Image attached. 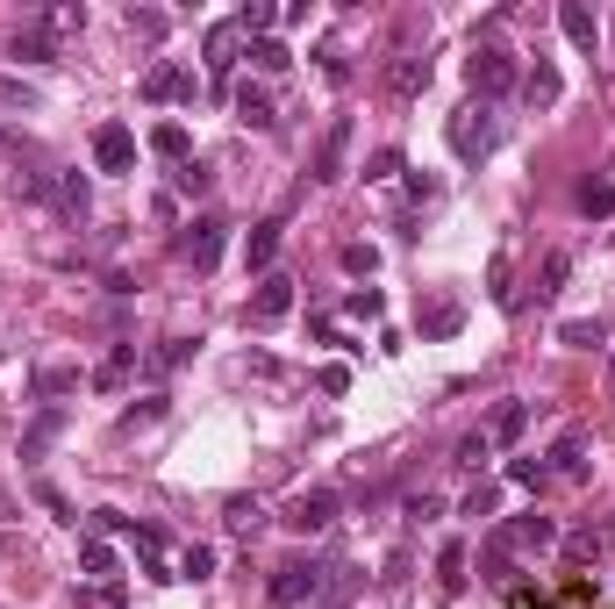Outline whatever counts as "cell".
Listing matches in <instances>:
<instances>
[{"instance_id": "obj_1", "label": "cell", "mask_w": 615, "mask_h": 609, "mask_svg": "<svg viewBox=\"0 0 615 609\" xmlns=\"http://www.w3.org/2000/svg\"><path fill=\"white\" fill-rule=\"evenodd\" d=\"M444 137H451V151L473 165V158H487V151L501 144V122H494V108H487V101H465L459 115L444 122Z\"/></svg>"}, {"instance_id": "obj_2", "label": "cell", "mask_w": 615, "mask_h": 609, "mask_svg": "<svg viewBox=\"0 0 615 609\" xmlns=\"http://www.w3.org/2000/svg\"><path fill=\"white\" fill-rule=\"evenodd\" d=\"M465 79H473V101L494 108L501 94L515 87V51H501V44H473V58H465Z\"/></svg>"}, {"instance_id": "obj_3", "label": "cell", "mask_w": 615, "mask_h": 609, "mask_svg": "<svg viewBox=\"0 0 615 609\" xmlns=\"http://www.w3.org/2000/svg\"><path fill=\"white\" fill-rule=\"evenodd\" d=\"M337 509H343V495L337 487H301L287 509H279V523H287L293 538H323L329 523H337Z\"/></svg>"}, {"instance_id": "obj_4", "label": "cell", "mask_w": 615, "mask_h": 609, "mask_svg": "<svg viewBox=\"0 0 615 609\" xmlns=\"http://www.w3.org/2000/svg\"><path fill=\"white\" fill-rule=\"evenodd\" d=\"M323 574H329V567H315V559H287V567H273L265 595H273V609H301V602L323 595Z\"/></svg>"}, {"instance_id": "obj_5", "label": "cell", "mask_w": 615, "mask_h": 609, "mask_svg": "<svg viewBox=\"0 0 615 609\" xmlns=\"http://www.w3.org/2000/svg\"><path fill=\"white\" fill-rule=\"evenodd\" d=\"M287 315H293V273H265L258 295L243 301V323H251V331H273V323H287Z\"/></svg>"}, {"instance_id": "obj_6", "label": "cell", "mask_w": 615, "mask_h": 609, "mask_svg": "<svg viewBox=\"0 0 615 609\" xmlns=\"http://www.w3.org/2000/svg\"><path fill=\"white\" fill-rule=\"evenodd\" d=\"M223 244H229V223H215V215H193L187 237H179V259H187L193 273H208V265L223 259Z\"/></svg>"}, {"instance_id": "obj_7", "label": "cell", "mask_w": 615, "mask_h": 609, "mask_svg": "<svg viewBox=\"0 0 615 609\" xmlns=\"http://www.w3.org/2000/svg\"><path fill=\"white\" fill-rule=\"evenodd\" d=\"M494 538H501V545H509V552H551V545H558V523H551V517H537V509H530V517H515V523H501Z\"/></svg>"}, {"instance_id": "obj_8", "label": "cell", "mask_w": 615, "mask_h": 609, "mask_svg": "<svg viewBox=\"0 0 615 609\" xmlns=\"http://www.w3.org/2000/svg\"><path fill=\"white\" fill-rule=\"evenodd\" d=\"M343 158H351V115H337L323 129V144H315V179H323V187L343 179Z\"/></svg>"}, {"instance_id": "obj_9", "label": "cell", "mask_w": 615, "mask_h": 609, "mask_svg": "<svg viewBox=\"0 0 615 609\" xmlns=\"http://www.w3.org/2000/svg\"><path fill=\"white\" fill-rule=\"evenodd\" d=\"M93 165H101V173H129V165H137V137H129L122 122H101V129H93Z\"/></svg>"}, {"instance_id": "obj_10", "label": "cell", "mask_w": 615, "mask_h": 609, "mask_svg": "<svg viewBox=\"0 0 615 609\" xmlns=\"http://www.w3.org/2000/svg\"><path fill=\"white\" fill-rule=\"evenodd\" d=\"M423 87H429V58H423V51L387 58V94H393V101H415Z\"/></svg>"}, {"instance_id": "obj_11", "label": "cell", "mask_w": 615, "mask_h": 609, "mask_svg": "<svg viewBox=\"0 0 615 609\" xmlns=\"http://www.w3.org/2000/svg\"><path fill=\"white\" fill-rule=\"evenodd\" d=\"M79 574L101 581V588H108V581H122V559H115V545H108L101 531H93V538H79Z\"/></svg>"}, {"instance_id": "obj_12", "label": "cell", "mask_w": 615, "mask_h": 609, "mask_svg": "<svg viewBox=\"0 0 615 609\" xmlns=\"http://www.w3.org/2000/svg\"><path fill=\"white\" fill-rule=\"evenodd\" d=\"M237 51H243V29L237 22H215V29H208V72L229 79V72H237Z\"/></svg>"}, {"instance_id": "obj_13", "label": "cell", "mask_w": 615, "mask_h": 609, "mask_svg": "<svg viewBox=\"0 0 615 609\" xmlns=\"http://www.w3.org/2000/svg\"><path fill=\"white\" fill-rule=\"evenodd\" d=\"M558 29H565V44H580V51H594V44H601V22H594V8H587V0H565V8H558Z\"/></svg>"}, {"instance_id": "obj_14", "label": "cell", "mask_w": 615, "mask_h": 609, "mask_svg": "<svg viewBox=\"0 0 615 609\" xmlns=\"http://www.w3.org/2000/svg\"><path fill=\"white\" fill-rule=\"evenodd\" d=\"M179 94H193V87H187V72L172 65V58H158V65L143 72V101H179Z\"/></svg>"}, {"instance_id": "obj_15", "label": "cell", "mask_w": 615, "mask_h": 609, "mask_svg": "<svg viewBox=\"0 0 615 609\" xmlns=\"http://www.w3.org/2000/svg\"><path fill=\"white\" fill-rule=\"evenodd\" d=\"M551 473H558V481H587V437L580 431H565L558 445H551Z\"/></svg>"}, {"instance_id": "obj_16", "label": "cell", "mask_w": 615, "mask_h": 609, "mask_svg": "<svg viewBox=\"0 0 615 609\" xmlns=\"http://www.w3.org/2000/svg\"><path fill=\"white\" fill-rule=\"evenodd\" d=\"M223 523L237 531V538H258V531H265V502H258V495H229V502H223Z\"/></svg>"}, {"instance_id": "obj_17", "label": "cell", "mask_w": 615, "mask_h": 609, "mask_svg": "<svg viewBox=\"0 0 615 609\" xmlns=\"http://www.w3.org/2000/svg\"><path fill=\"white\" fill-rule=\"evenodd\" d=\"M237 122H251V129H273V122H279L273 94H265V87H251V79H243V87H237Z\"/></svg>"}, {"instance_id": "obj_18", "label": "cell", "mask_w": 615, "mask_h": 609, "mask_svg": "<svg viewBox=\"0 0 615 609\" xmlns=\"http://www.w3.org/2000/svg\"><path fill=\"white\" fill-rule=\"evenodd\" d=\"M58 431H65V409H43V417L22 431V459H43V452L58 445Z\"/></svg>"}, {"instance_id": "obj_19", "label": "cell", "mask_w": 615, "mask_h": 609, "mask_svg": "<svg viewBox=\"0 0 615 609\" xmlns=\"http://www.w3.org/2000/svg\"><path fill=\"white\" fill-rule=\"evenodd\" d=\"M8 51H15L22 65H58V44H51L43 29H36V22H29V29H15V36H8Z\"/></svg>"}, {"instance_id": "obj_20", "label": "cell", "mask_w": 615, "mask_h": 609, "mask_svg": "<svg viewBox=\"0 0 615 609\" xmlns=\"http://www.w3.org/2000/svg\"><path fill=\"white\" fill-rule=\"evenodd\" d=\"M279 229H287L279 215H273V223H258V229H251V244H243V259H251V273H273V259H279Z\"/></svg>"}, {"instance_id": "obj_21", "label": "cell", "mask_w": 615, "mask_h": 609, "mask_svg": "<svg viewBox=\"0 0 615 609\" xmlns=\"http://www.w3.org/2000/svg\"><path fill=\"white\" fill-rule=\"evenodd\" d=\"M29 387H36V401H43V409H58V395H72V387H79V365H43Z\"/></svg>"}, {"instance_id": "obj_22", "label": "cell", "mask_w": 615, "mask_h": 609, "mask_svg": "<svg viewBox=\"0 0 615 609\" xmlns=\"http://www.w3.org/2000/svg\"><path fill=\"white\" fill-rule=\"evenodd\" d=\"M523 431H530V401H501L494 423H487V437H494V445H515Z\"/></svg>"}, {"instance_id": "obj_23", "label": "cell", "mask_w": 615, "mask_h": 609, "mask_svg": "<svg viewBox=\"0 0 615 609\" xmlns=\"http://www.w3.org/2000/svg\"><path fill=\"white\" fill-rule=\"evenodd\" d=\"M187 359H193V345H187V337H165L158 351H143V373H151V381H165L172 365H187Z\"/></svg>"}, {"instance_id": "obj_24", "label": "cell", "mask_w": 615, "mask_h": 609, "mask_svg": "<svg viewBox=\"0 0 615 609\" xmlns=\"http://www.w3.org/2000/svg\"><path fill=\"white\" fill-rule=\"evenodd\" d=\"M36 29H43V36H79L86 29V8L58 0V8H43V15H36Z\"/></svg>"}, {"instance_id": "obj_25", "label": "cell", "mask_w": 615, "mask_h": 609, "mask_svg": "<svg viewBox=\"0 0 615 609\" xmlns=\"http://www.w3.org/2000/svg\"><path fill=\"white\" fill-rule=\"evenodd\" d=\"M459 323H465L459 301H429L423 309V337H459Z\"/></svg>"}, {"instance_id": "obj_26", "label": "cell", "mask_w": 615, "mask_h": 609, "mask_svg": "<svg viewBox=\"0 0 615 609\" xmlns=\"http://www.w3.org/2000/svg\"><path fill=\"white\" fill-rule=\"evenodd\" d=\"M565 279H573V251H551V259H544V279H537V301H558Z\"/></svg>"}, {"instance_id": "obj_27", "label": "cell", "mask_w": 615, "mask_h": 609, "mask_svg": "<svg viewBox=\"0 0 615 609\" xmlns=\"http://www.w3.org/2000/svg\"><path fill=\"white\" fill-rule=\"evenodd\" d=\"M129 365H143V359H137V345H115V359H108L101 373H93V387H101V395H115V387L129 381Z\"/></svg>"}, {"instance_id": "obj_28", "label": "cell", "mask_w": 615, "mask_h": 609, "mask_svg": "<svg viewBox=\"0 0 615 609\" xmlns=\"http://www.w3.org/2000/svg\"><path fill=\"white\" fill-rule=\"evenodd\" d=\"M437 588H444V595H459V588H465V545H459V538L437 552Z\"/></svg>"}, {"instance_id": "obj_29", "label": "cell", "mask_w": 615, "mask_h": 609, "mask_svg": "<svg viewBox=\"0 0 615 609\" xmlns=\"http://www.w3.org/2000/svg\"><path fill=\"white\" fill-rule=\"evenodd\" d=\"M165 417V395H143V401H129L122 409V437H137V431H151V423Z\"/></svg>"}, {"instance_id": "obj_30", "label": "cell", "mask_w": 615, "mask_h": 609, "mask_svg": "<svg viewBox=\"0 0 615 609\" xmlns=\"http://www.w3.org/2000/svg\"><path fill=\"white\" fill-rule=\"evenodd\" d=\"M0 108H8V115H36V87L15 79V72H0Z\"/></svg>"}, {"instance_id": "obj_31", "label": "cell", "mask_w": 615, "mask_h": 609, "mask_svg": "<svg viewBox=\"0 0 615 609\" xmlns=\"http://www.w3.org/2000/svg\"><path fill=\"white\" fill-rule=\"evenodd\" d=\"M523 94H530V108H558L565 87H558V72H551V65H537L530 79H523Z\"/></svg>"}, {"instance_id": "obj_32", "label": "cell", "mask_w": 615, "mask_h": 609, "mask_svg": "<svg viewBox=\"0 0 615 609\" xmlns=\"http://www.w3.org/2000/svg\"><path fill=\"white\" fill-rule=\"evenodd\" d=\"M151 151L172 158V165H187V129H179V122H158V129H151Z\"/></svg>"}, {"instance_id": "obj_33", "label": "cell", "mask_w": 615, "mask_h": 609, "mask_svg": "<svg viewBox=\"0 0 615 609\" xmlns=\"http://www.w3.org/2000/svg\"><path fill=\"white\" fill-rule=\"evenodd\" d=\"M287 58H293V51L279 44V36H251V65H258V72H287Z\"/></svg>"}, {"instance_id": "obj_34", "label": "cell", "mask_w": 615, "mask_h": 609, "mask_svg": "<svg viewBox=\"0 0 615 609\" xmlns=\"http://www.w3.org/2000/svg\"><path fill=\"white\" fill-rule=\"evenodd\" d=\"M558 345L594 351V345H608V323H558Z\"/></svg>"}, {"instance_id": "obj_35", "label": "cell", "mask_w": 615, "mask_h": 609, "mask_svg": "<svg viewBox=\"0 0 615 609\" xmlns=\"http://www.w3.org/2000/svg\"><path fill=\"white\" fill-rule=\"evenodd\" d=\"M580 209L587 215H615V179H580Z\"/></svg>"}, {"instance_id": "obj_36", "label": "cell", "mask_w": 615, "mask_h": 609, "mask_svg": "<svg viewBox=\"0 0 615 609\" xmlns=\"http://www.w3.org/2000/svg\"><path fill=\"white\" fill-rule=\"evenodd\" d=\"M215 574V545H187L179 552V581H208Z\"/></svg>"}, {"instance_id": "obj_37", "label": "cell", "mask_w": 615, "mask_h": 609, "mask_svg": "<svg viewBox=\"0 0 615 609\" xmlns=\"http://www.w3.org/2000/svg\"><path fill=\"white\" fill-rule=\"evenodd\" d=\"M451 459H459V467H487V459H494V437H487V431L459 437V452H451Z\"/></svg>"}, {"instance_id": "obj_38", "label": "cell", "mask_w": 615, "mask_h": 609, "mask_svg": "<svg viewBox=\"0 0 615 609\" xmlns=\"http://www.w3.org/2000/svg\"><path fill=\"white\" fill-rule=\"evenodd\" d=\"M273 22H279V8H273V0H251V8L237 15V29H243V36H265Z\"/></svg>"}, {"instance_id": "obj_39", "label": "cell", "mask_w": 615, "mask_h": 609, "mask_svg": "<svg viewBox=\"0 0 615 609\" xmlns=\"http://www.w3.org/2000/svg\"><path fill=\"white\" fill-rule=\"evenodd\" d=\"M172 187H179V194H208V187H215V173H208L201 158H187V165L172 173Z\"/></svg>"}, {"instance_id": "obj_40", "label": "cell", "mask_w": 615, "mask_h": 609, "mask_svg": "<svg viewBox=\"0 0 615 609\" xmlns=\"http://www.w3.org/2000/svg\"><path fill=\"white\" fill-rule=\"evenodd\" d=\"M86 201H93V194H86V179H79V173L58 179V209H65V215H86Z\"/></svg>"}, {"instance_id": "obj_41", "label": "cell", "mask_w": 615, "mask_h": 609, "mask_svg": "<svg viewBox=\"0 0 615 609\" xmlns=\"http://www.w3.org/2000/svg\"><path fill=\"white\" fill-rule=\"evenodd\" d=\"M379 309H387V295H379V287H359V295L343 301V315H359V323H373Z\"/></svg>"}, {"instance_id": "obj_42", "label": "cell", "mask_w": 615, "mask_h": 609, "mask_svg": "<svg viewBox=\"0 0 615 609\" xmlns=\"http://www.w3.org/2000/svg\"><path fill=\"white\" fill-rule=\"evenodd\" d=\"M509 481H515V487H544L551 467H544V459H509Z\"/></svg>"}, {"instance_id": "obj_43", "label": "cell", "mask_w": 615, "mask_h": 609, "mask_svg": "<svg viewBox=\"0 0 615 609\" xmlns=\"http://www.w3.org/2000/svg\"><path fill=\"white\" fill-rule=\"evenodd\" d=\"M343 273H365V279H373L379 273V251H373V244H343Z\"/></svg>"}, {"instance_id": "obj_44", "label": "cell", "mask_w": 615, "mask_h": 609, "mask_svg": "<svg viewBox=\"0 0 615 609\" xmlns=\"http://www.w3.org/2000/svg\"><path fill=\"white\" fill-rule=\"evenodd\" d=\"M36 502L51 509V517H58V523H79V509H72V502H65V495H58V487H51V481H36Z\"/></svg>"}, {"instance_id": "obj_45", "label": "cell", "mask_w": 615, "mask_h": 609, "mask_svg": "<svg viewBox=\"0 0 615 609\" xmlns=\"http://www.w3.org/2000/svg\"><path fill=\"white\" fill-rule=\"evenodd\" d=\"M393 173H401V151H373L365 158V179H373V187H387Z\"/></svg>"}, {"instance_id": "obj_46", "label": "cell", "mask_w": 615, "mask_h": 609, "mask_svg": "<svg viewBox=\"0 0 615 609\" xmlns=\"http://www.w3.org/2000/svg\"><path fill=\"white\" fill-rule=\"evenodd\" d=\"M129 36H165V15H158V8H129Z\"/></svg>"}, {"instance_id": "obj_47", "label": "cell", "mask_w": 615, "mask_h": 609, "mask_svg": "<svg viewBox=\"0 0 615 609\" xmlns=\"http://www.w3.org/2000/svg\"><path fill=\"white\" fill-rule=\"evenodd\" d=\"M494 502H501L494 487H473V495H465V517H494Z\"/></svg>"}, {"instance_id": "obj_48", "label": "cell", "mask_w": 615, "mask_h": 609, "mask_svg": "<svg viewBox=\"0 0 615 609\" xmlns=\"http://www.w3.org/2000/svg\"><path fill=\"white\" fill-rule=\"evenodd\" d=\"M409 517H415V523H429V517H444V495H415V502H409Z\"/></svg>"}, {"instance_id": "obj_49", "label": "cell", "mask_w": 615, "mask_h": 609, "mask_svg": "<svg viewBox=\"0 0 615 609\" xmlns=\"http://www.w3.org/2000/svg\"><path fill=\"white\" fill-rule=\"evenodd\" d=\"M315 387H323V395H343V387H351V373H343V365H323V373H315Z\"/></svg>"}, {"instance_id": "obj_50", "label": "cell", "mask_w": 615, "mask_h": 609, "mask_svg": "<svg viewBox=\"0 0 615 609\" xmlns=\"http://www.w3.org/2000/svg\"><path fill=\"white\" fill-rule=\"evenodd\" d=\"M608 36H615V15H608Z\"/></svg>"}, {"instance_id": "obj_51", "label": "cell", "mask_w": 615, "mask_h": 609, "mask_svg": "<svg viewBox=\"0 0 615 609\" xmlns=\"http://www.w3.org/2000/svg\"><path fill=\"white\" fill-rule=\"evenodd\" d=\"M0 351H8V345H0Z\"/></svg>"}]
</instances>
